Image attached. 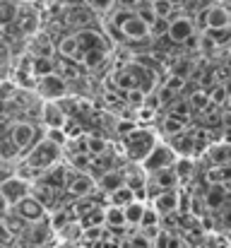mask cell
<instances>
[{
  "instance_id": "obj_1",
  "label": "cell",
  "mask_w": 231,
  "mask_h": 248,
  "mask_svg": "<svg viewBox=\"0 0 231 248\" xmlns=\"http://www.w3.org/2000/svg\"><path fill=\"white\" fill-rule=\"evenodd\" d=\"M61 159H63V147L56 145L53 140H48L46 135L24 155V164L29 166V169H34V171L39 173V178H41L48 169L61 164Z\"/></svg>"
},
{
  "instance_id": "obj_2",
  "label": "cell",
  "mask_w": 231,
  "mask_h": 248,
  "mask_svg": "<svg viewBox=\"0 0 231 248\" xmlns=\"http://www.w3.org/2000/svg\"><path fill=\"white\" fill-rule=\"evenodd\" d=\"M156 142H159V138L154 135L150 128H140V125H138L135 130H130L128 135H123V152L128 155L130 162L142 164L145 157L152 152Z\"/></svg>"
},
{
  "instance_id": "obj_3",
  "label": "cell",
  "mask_w": 231,
  "mask_h": 248,
  "mask_svg": "<svg viewBox=\"0 0 231 248\" xmlns=\"http://www.w3.org/2000/svg\"><path fill=\"white\" fill-rule=\"evenodd\" d=\"M113 80H116L118 92H121V89H142V92H152V84H154L152 73H150L147 68L138 65V63H130V65L116 70Z\"/></svg>"
},
{
  "instance_id": "obj_4",
  "label": "cell",
  "mask_w": 231,
  "mask_h": 248,
  "mask_svg": "<svg viewBox=\"0 0 231 248\" xmlns=\"http://www.w3.org/2000/svg\"><path fill=\"white\" fill-rule=\"evenodd\" d=\"M31 181L19 176V173H12L7 178H2V207L5 212H10L17 202H22L24 198L31 195Z\"/></svg>"
},
{
  "instance_id": "obj_5",
  "label": "cell",
  "mask_w": 231,
  "mask_h": 248,
  "mask_svg": "<svg viewBox=\"0 0 231 248\" xmlns=\"http://www.w3.org/2000/svg\"><path fill=\"white\" fill-rule=\"evenodd\" d=\"M178 152L173 150V145H169V142H156L154 145V150L145 157V162H142V169L147 171V173H156V171H164V169H173L176 162H178Z\"/></svg>"
},
{
  "instance_id": "obj_6",
  "label": "cell",
  "mask_w": 231,
  "mask_h": 248,
  "mask_svg": "<svg viewBox=\"0 0 231 248\" xmlns=\"http://www.w3.org/2000/svg\"><path fill=\"white\" fill-rule=\"evenodd\" d=\"M7 133H10L12 142H15L22 152H29V150L41 140V130H39L34 123H29V121H17V123H12V125L7 128Z\"/></svg>"
},
{
  "instance_id": "obj_7",
  "label": "cell",
  "mask_w": 231,
  "mask_h": 248,
  "mask_svg": "<svg viewBox=\"0 0 231 248\" xmlns=\"http://www.w3.org/2000/svg\"><path fill=\"white\" fill-rule=\"evenodd\" d=\"M36 92H39L46 101H58L61 96H65L68 84H65V80H63L58 73H51V75H44V78L36 80Z\"/></svg>"
},
{
  "instance_id": "obj_8",
  "label": "cell",
  "mask_w": 231,
  "mask_h": 248,
  "mask_svg": "<svg viewBox=\"0 0 231 248\" xmlns=\"http://www.w3.org/2000/svg\"><path fill=\"white\" fill-rule=\"evenodd\" d=\"M12 212H15L17 217H22L24 222H41V219L46 217V205H44L39 198L29 195V198H24L22 202H17V205L12 207Z\"/></svg>"
},
{
  "instance_id": "obj_9",
  "label": "cell",
  "mask_w": 231,
  "mask_h": 248,
  "mask_svg": "<svg viewBox=\"0 0 231 248\" xmlns=\"http://www.w3.org/2000/svg\"><path fill=\"white\" fill-rule=\"evenodd\" d=\"M152 207L161 217H169V215L178 212V207H181V190L178 188L176 190H161L159 195L152 198Z\"/></svg>"
},
{
  "instance_id": "obj_10",
  "label": "cell",
  "mask_w": 231,
  "mask_h": 248,
  "mask_svg": "<svg viewBox=\"0 0 231 248\" xmlns=\"http://www.w3.org/2000/svg\"><path fill=\"white\" fill-rule=\"evenodd\" d=\"M195 34V22L190 17H183V15H176L169 24V39L173 44H185L190 36Z\"/></svg>"
},
{
  "instance_id": "obj_11",
  "label": "cell",
  "mask_w": 231,
  "mask_h": 248,
  "mask_svg": "<svg viewBox=\"0 0 231 248\" xmlns=\"http://www.w3.org/2000/svg\"><path fill=\"white\" fill-rule=\"evenodd\" d=\"M41 123H44L46 128H65L68 116H65V111H63V104H58V101H44Z\"/></svg>"
},
{
  "instance_id": "obj_12",
  "label": "cell",
  "mask_w": 231,
  "mask_h": 248,
  "mask_svg": "<svg viewBox=\"0 0 231 248\" xmlns=\"http://www.w3.org/2000/svg\"><path fill=\"white\" fill-rule=\"evenodd\" d=\"M99 186H96V181L89 176V173H73V178H70V183H68V193L73 195V198H89L94 190H96Z\"/></svg>"
},
{
  "instance_id": "obj_13",
  "label": "cell",
  "mask_w": 231,
  "mask_h": 248,
  "mask_svg": "<svg viewBox=\"0 0 231 248\" xmlns=\"http://www.w3.org/2000/svg\"><path fill=\"white\" fill-rule=\"evenodd\" d=\"M70 166L68 164H56L53 169H48L39 181L41 183H46V186H51V188H56V190H63V188H68V183H70Z\"/></svg>"
},
{
  "instance_id": "obj_14",
  "label": "cell",
  "mask_w": 231,
  "mask_h": 248,
  "mask_svg": "<svg viewBox=\"0 0 231 248\" xmlns=\"http://www.w3.org/2000/svg\"><path fill=\"white\" fill-rule=\"evenodd\" d=\"M123 34H125V39H133V41H142V39H147L150 34H152V27L135 12L128 22H123Z\"/></svg>"
},
{
  "instance_id": "obj_15",
  "label": "cell",
  "mask_w": 231,
  "mask_h": 248,
  "mask_svg": "<svg viewBox=\"0 0 231 248\" xmlns=\"http://www.w3.org/2000/svg\"><path fill=\"white\" fill-rule=\"evenodd\" d=\"M96 186H99V190L108 198L113 190H118V188L125 186V173H121V171H116V169H108V171H104V173L99 176Z\"/></svg>"
},
{
  "instance_id": "obj_16",
  "label": "cell",
  "mask_w": 231,
  "mask_h": 248,
  "mask_svg": "<svg viewBox=\"0 0 231 248\" xmlns=\"http://www.w3.org/2000/svg\"><path fill=\"white\" fill-rule=\"evenodd\" d=\"M58 56L61 58H70V61H82V46H79V39L77 34H70V36H63L56 46Z\"/></svg>"
},
{
  "instance_id": "obj_17",
  "label": "cell",
  "mask_w": 231,
  "mask_h": 248,
  "mask_svg": "<svg viewBox=\"0 0 231 248\" xmlns=\"http://www.w3.org/2000/svg\"><path fill=\"white\" fill-rule=\"evenodd\" d=\"M222 27H231L229 10L222 7V5L207 7V29H222Z\"/></svg>"
},
{
  "instance_id": "obj_18",
  "label": "cell",
  "mask_w": 231,
  "mask_h": 248,
  "mask_svg": "<svg viewBox=\"0 0 231 248\" xmlns=\"http://www.w3.org/2000/svg\"><path fill=\"white\" fill-rule=\"evenodd\" d=\"M77 39H79L82 53H87V51H94V48H106V41H104V36H101L99 31H94V29H82V31H77Z\"/></svg>"
},
{
  "instance_id": "obj_19",
  "label": "cell",
  "mask_w": 231,
  "mask_h": 248,
  "mask_svg": "<svg viewBox=\"0 0 231 248\" xmlns=\"http://www.w3.org/2000/svg\"><path fill=\"white\" fill-rule=\"evenodd\" d=\"M205 205H207L210 210L224 207V205H227V183H215V186H207V193H205Z\"/></svg>"
},
{
  "instance_id": "obj_20",
  "label": "cell",
  "mask_w": 231,
  "mask_h": 248,
  "mask_svg": "<svg viewBox=\"0 0 231 248\" xmlns=\"http://www.w3.org/2000/svg\"><path fill=\"white\" fill-rule=\"evenodd\" d=\"M207 159L212 162V166H227V164H231V145H229V142L212 145V147L207 150Z\"/></svg>"
},
{
  "instance_id": "obj_21",
  "label": "cell",
  "mask_w": 231,
  "mask_h": 248,
  "mask_svg": "<svg viewBox=\"0 0 231 248\" xmlns=\"http://www.w3.org/2000/svg\"><path fill=\"white\" fill-rule=\"evenodd\" d=\"M36 227H31V232H29V236H31V244L34 246H44V244H48L51 241V236H53V222H34Z\"/></svg>"
},
{
  "instance_id": "obj_22",
  "label": "cell",
  "mask_w": 231,
  "mask_h": 248,
  "mask_svg": "<svg viewBox=\"0 0 231 248\" xmlns=\"http://www.w3.org/2000/svg\"><path fill=\"white\" fill-rule=\"evenodd\" d=\"M171 145H173V150H176L181 157H190V155L198 150V140H195L193 135H185V133H181V135H173Z\"/></svg>"
},
{
  "instance_id": "obj_23",
  "label": "cell",
  "mask_w": 231,
  "mask_h": 248,
  "mask_svg": "<svg viewBox=\"0 0 231 248\" xmlns=\"http://www.w3.org/2000/svg\"><path fill=\"white\" fill-rule=\"evenodd\" d=\"M135 200H138V193L130 186H123V188H118L108 195V205H116V207H128Z\"/></svg>"
},
{
  "instance_id": "obj_24",
  "label": "cell",
  "mask_w": 231,
  "mask_h": 248,
  "mask_svg": "<svg viewBox=\"0 0 231 248\" xmlns=\"http://www.w3.org/2000/svg\"><path fill=\"white\" fill-rule=\"evenodd\" d=\"M51 73H56V63L51 61V56H34V61H31V75H36V80H39V78L51 75Z\"/></svg>"
},
{
  "instance_id": "obj_25",
  "label": "cell",
  "mask_w": 231,
  "mask_h": 248,
  "mask_svg": "<svg viewBox=\"0 0 231 248\" xmlns=\"http://www.w3.org/2000/svg\"><path fill=\"white\" fill-rule=\"evenodd\" d=\"M123 210H125V219H128V224H130V227H140L147 205H145V200H135V202H130V205L123 207Z\"/></svg>"
},
{
  "instance_id": "obj_26",
  "label": "cell",
  "mask_w": 231,
  "mask_h": 248,
  "mask_svg": "<svg viewBox=\"0 0 231 248\" xmlns=\"http://www.w3.org/2000/svg\"><path fill=\"white\" fill-rule=\"evenodd\" d=\"M173 171H176V176H178L181 183H188V181L193 178V173H195V162H193V157H178Z\"/></svg>"
},
{
  "instance_id": "obj_27",
  "label": "cell",
  "mask_w": 231,
  "mask_h": 248,
  "mask_svg": "<svg viewBox=\"0 0 231 248\" xmlns=\"http://www.w3.org/2000/svg\"><path fill=\"white\" fill-rule=\"evenodd\" d=\"M104 61H106V48H94V51L82 53V61H79V63H82L87 70H96V68L104 65Z\"/></svg>"
},
{
  "instance_id": "obj_28",
  "label": "cell",
  "mask_w": 231,
  "mask_h": 248,
  "mask_svg": "<svg viewBox=\"0 0 231 248\" xmlns=\"http://www.w3.org/2000/svg\"><path fill=\"white\" fill-rule=\"evenodd\" d=\"M161 133L164 135H181V133H185V121H181V118H176V116H171V113H166L164 118H161Z\"/></svg>"
},
{
  "instance_id": "obj_29",
  "label": "cell",
  "mask_w": 231,
  "mask_h": 248,
  "mask_svg": "<svg viewBox=\"0 0 231 248\" xmlns=\"http://www.w3.org/2000/svg\"><path fill=\"white\" fill-rule=\"evenodd\" d=\"M125 224H128L125 210H123V207H116V205H108V207H106V227H111V229H123Z\"/></svg>"
},
{
  "instance_id": "obj_30",
  "label": "cell",
  "mask_w": 231,
  "mask_h": 248,
  "mask_svg": "<svg viewBox=\"0 0 231 248\" xmlns=\"http://www.w3.org/2000/svg\"><path fill=\"white\" fill-rule=\"evenodd\" d=\"M193 104L188 101V99H176L173 104H169V113L171 116H176V118H181V121H185L188 123V118L193 116Z\"/></svg>"
},
{
  "instance_id": "obj_31",
  "label": "cell",
  "mask_w": 231,
  "mask_h": 248,
  "mask_svg": "<svg viewBox=\"0 0 231 248\" xmlns=\"http://www.w3.org/2000/svg\"><path fill=\"white\" fill-rule=\"evenodd\" d=\"M19 12H22V7L17 0H2V29L10 27L19 17Z\"/></svg>"
},
{
  "instance_id": "obj_32",
  "label": "cell",
  "mask_w": 231,
  "mask_h": 248,
  "mask_svg": "<svg viewBox=\"0 0 231 248\" xmlns=\"http://www.w3.org/2000/svg\"><path fill=\"white\" fill-rule=\"evenodd\" d=\"M188 101L193 104V108H195V111H205V108L212 104V99H210V92H205V89H195V92H190Z\"/></svg>"
},
{
  "instance_id": "obj_33",
  "label": "cell",
  "mask_w": 231,
  "mask_h": 248,
  "mask_svg": "<svg viewBox=\"0 0 231 248\" xmlns=\"http://www.w3.org/2000/svg\"><path fill=\"white\" fill-rule=\"evenodd\" d=\"M152 7L156 12V17H164V19H173V10H176V2L171 0H152Z\"/></svg>"
},
{
  "instance_id": "obj_34",
  "label": "cell",
  "mask_w": 231,
  "mask_h": 248,
  "mask_svg": "<svg viewBox=\"0 0 231 248\" xmlns=\"http://www.w3.org/2000/svg\"><path fill=\"white\" fill-rule=\"evenodd\" d=\"M48 140H53L56 145H61V147H65L68 142H70V135L65 133V128H46V133H44Z\"/></svg>"
},
{
  "instance_id": "obj_35",
  "label": "cell",
  "mask_w": 231,
  "mask_h": 248,
  "mask_svg": "<svg viewBox=\"0 0 231 248\" xmlns=\"http://www.w3.org/2000/svg\"><path fill=\"white\" fill-rule=\"evenodd\" d=\"M185 82H188L185 78H181V75H176V73H171V75H169V78L164 80V87L178 94V92H183V89H185Z\"/></svg>"
},
{
  "instance_id": "obj_36",
  "label": "cell",
  "mask_w": 231,
  "mask_h": 248,
  "mask_svg": "<svg viewBox=\"0 0 231 248\" xmlns=\"http://www.w3.org/2000/svg\"><path fill=\"white\" fill-rule=\"evenodd\" d=\"M205 34H210V36L217 41V46H219V44H229L231 41V27H222V29H205Z\"/></svg>"
},
{
  "instance_id": "obj_37",
  "label": "cell",
  "mask_w": 231,
  "mask_h": 248,
  "mask_svg": "<svg viewBox=\"0 0 231 248\" xmlns=\"http://www.w3.org/2000/svg\"><path fill=\"white\" fill-rule=\"evenodd\" d=\"M210 99H212V104L222 106V104L229 99V92H227V87H224V84H215V87L210 89Z\"/></svg>"
},
{
  "instance_id": "obj_38",
  "label": "cell",
  "mask_w": 231,
  "mask_h": 248,
  "mask_svg": "<svg viewBox=\"0 0 231 248\" xmlns=\"http://www.w3.org/2000/svg\"><path fill=\"white\" fill-rule=\"evenodd\" d=\"M159 219H161V215L154 210L152 205H147V210H145V217H142V224H140V229H145V227H159Z\"/></svg>"
},
{
  "instance_id": "obj_39",
  "label": "cell",
  "mask_w": 231,
  "mask_h": 248,
  "mask_svg": "<svg viewBox=\"0 0 231 248\" xmlns=\"http://www.w3.org/2000/svg\"><path fill=\"white\" fill-rule=\"evenodd\" d=\"M125 248H154V241L152 239H147L145 234H135V236L128 239Z\"/></svg>"
},
{
  "instance_id": "obj_40",
  "label": "cell",
  "mask_w": 231,
  "mask_h": 248,
  "mask_svg": "<svg viewBox=\"0 0 231 248\" xmlns=\"http://www.w3.org/2000/svg\"><path fill=\"white\" fill-rule=\"evenodd\" d=\"M173 73L188 80V78H190V73H195V65H193V61H178V63L173 65Z\"/></svg>"
},
{
  "instance_id": "obj_41",
  "label": "cell",
  "mask_w": 231,
  "mask_h": 248,
  "mask_svg": "<svg viewBox=\"0 0 231 248\" xmlns=\"http://www.w3.org/2000/svg\"><path fill=\"white\" fill-rule=\"evenodd\" d=\"M106 140L101 138H89V155L92 157H99V155H106Z\"/></svg>"
},
{
  "instance_id": "obj_42",
  "label": "cell",
  "mask_w": 231,
  "mask_h": 248,
  "mask_svg": "<svg viewBox=\"0 0 231 248\" xmlns=\"http://www.w3.org/2000/svg\"><path fill=\"white\" fill-rule=\"evenodd\" d=\"M101 239H104V227H87L84 229L82 241H99L101 244Z\"/></svg>"
},
{
  "instance_id": "obj_43",
  "label": "cell",
  "mask_w": 231,
  "mask_h": 248,
  "mask_svg": "<svg viewBox=\"0 0 231 248\" xmlns=\"http://www.w3.org/2000/svg\"><path fill=\"white\" fill-rule=\"evenodd\" d=\"M87 5H89V10H94V12H106V10H111L113 0H87Z\"/></svg>"
},
{
  "instance_id": "obj_44",
  "label": "cell",
  "mask_w": 231,
  "mask_h": 248,
  "mask_svg": "<svg viewBox=\"0 0 231 248\" xmlns=\"http://www.w3.org/2000/svg\"><path fill=\"white\" fill-rule=\"evenodd\" d=\"M156 118V111L154 108H147V106H142V108H138V121H142V123H150Z\"/></svg>"
},
{
  "instance_id": "obj_45",
  "label": "cell",
  "mask_w": 231,
  "mask_h": 248,
  "mask_svg": "<svg viewBox=\"0 0 231 248\" xmlns=\"http://www.w3.org/2000/svg\"><path fill=\"white\" fill-rule=\"evenodd\" d=\"M219 219H222V224H224L227 229H231V205L222 210V217H219Z\"/></svg>"
},
{
  "instance_id": "obj_46",
  "label": "cell",
  "mask_w": 231,
  "mask_h": 248,
  "mask_svg": "<svg viewBox=\"0 0 231 248\" xmlns=\"http://www.w3.org/2000/svg\"><path fill=\"white\" fill-rule=\"evenodd\" d=\"M219 169H222V183H227V186H229L231 183V164L219 166Z\"/></svg>"
},
{
  "instance_id": "obj_47",
  "label": "cell",
  "mask_w": 231,
  "mask_h": 248,
  "mask_svg": "<svg viewBox=\"0 0 231 248\" xmlns=\"http://www.w3.org/2000/svg\"><path fill=\"white\" fill-rule=\"evenodd\" d=\"M222 125H224V130H231V108L222 111Z\"/></svg>"
},
{
  "instance_id": "obj_48",
  "label": "cell",
  "mask_w": 231,
  "mask_h": 248,
  "mask_svg": "<svg viewBox=\"0 0 231 248\" xmlns=\"http://www.w3.org/2000/svg\"><path fill=\"white\" fill-rule=\"evenodd\" d=\"M222 142H229V145H231V130H224V138H222Z\"/></svg>"
},
{
  "instance_id": "obj_49",
  "label": "cell",
  "mask_w": 231,
  "mask_h": 248,
  "mask_svg": "<svg viewBox=\"0 0 231 248\" xmlns=\"http://www.w3.org/2000/svg\"><path fill=\"white\" fill-rule=\"evenodd\" d=\"M227 244L231 246V229H227Z\"/></svg>"
},
{
  "instance_id": "obj_50",
  "label": "cell",
  "mask_w": 231,
  "mask_h": 248,
  "mask_svg": "<svg viewBox=\"0 0 231 248\" xmlns=\"http://www.w3.org/2000/svg\"><path fill=\"white\" fill-rule=\"evenodd\" d=\"M171 2H176V5H183V2H188V0H171Z\"/></svg>"
},
{
  "instance_id": "obj_51",
  "label": "cell",
  "mask_w": 231,
  "mask_h": 248,
  "mask_svg": "<svg viewBox=\"0 0 231 248\" xmlns=\"http://www.w3.org/2000/svg\"><path fill=\"white\" fill-rule=\"evenodd\" d=\"M229 104H231V92H229Z\"/></svg>"
}]
</instances>
